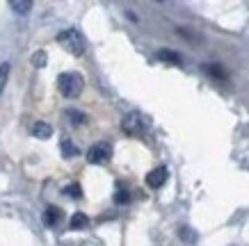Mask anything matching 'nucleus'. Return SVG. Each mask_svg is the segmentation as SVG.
Listing matches in <instances>:
<instances>
[{
	"label": "nucleus",
	"instance_id": "0eeeda50",
	"mask_svg": "<svg viewBox=\"0 0 249 246\" xmlns=\"http://www.w3.org/2000/svg\"><path fill=\"white\" fill-rule=\"evenodd\" d=\"M30 134L37 137V139H51L53 137V126H48L46 121H37V123H32Z\"/></svg>",
	"mask_w": 249,
	"mask_h": 246
},
{
	"label": "nucleus",
	"instance_id": "6e6552de",
	"mask_svg": "<svg viewBox=\"0 0 249 246\" xmlns=\"http://www.w3.org/2000/svg\"><path fill=\"white\" fill-rule=\"evenodd\" d=\"M156 57H158L160 62L174 64V66H181V64H183V57H181V55H178L176 50H169V48H160V50L156 52Z\"/></svg>",
	"mask_w": 249,
	"mask_h": 246
},
{
	"label": "nucleus",
	"instance_id": "4468645a",
	"mask_svg": "<svg viewBox=\"0 0 249 246\" xmlns=\"http://www.w3.org/2000/svg\"><path fill=\"white\" fill-rule=\"evenodd\" d=\"M62 194L69 196V198H83V187L78 185V182H71V185H67L62 189Z\"/></svg>",
	"mask_w": 249,
	"mask_h": 246
},
{
	"label": "nucleus",
	"instance_id": "f8f14e48",
	"mask_svg": "<svg viewBox=\"0 0 249 246\" xmlns=\"http://www.w3.org/2000/svg\"><path fill=\"white\" fill-rule=\"evenodd\" d=\"M89 226V219H87V214H83V212H76V214L71 216V230H83V228H87Z\"/></svg>",
	"mask_w": 249,
	"mask_h": 246
},
{
	"label": "nucleus",
	"instance_id": "f3484780",
	"mask_svg": "<svg viewBox=\"0 0 249 246\" xmlns=\"http://www.w3.org/2000/svg\"><path fill=\"white\" fill-rule=\"evenodd\" d=\"M204 71H206V73H211L213 78H219V80L224 78V71H222V68H219L217 64H206V66H204Z\"/></svg>",
	"mask_w": 249,
	"mask_h": 246
},
{
	"label": "nucleus",
	"instance_id": "f257e3e1",
	"mask_svg": "<svg viewBox=\"0 0 249 246\" xmlns=\"http://www.w3.org/2000/svg\"><path fill=\"white\" fill-rule=\"evenodd\" d=\"M55 41H57L62 48H67L71 55H76V57L85 55V50H87V41H85L83 32L76 30V28H67V30H62L60 34L55 37Z\"/></svg>",
	"mask_w": 249,
	"mask_h": 246
},
{
	"label": "nucleus",
	"instance_id": "f03ea898",
	"mask_svg": "<svg viewBox=\"0 0 249 246\" xmlns=\"http://www.w3.org/2000/svg\"><path fill=\"white\" fill-rule=\"evenodd\" d=\"M57 89L64 98H78L85 89V78L76 71H67L57 78Z\"/></svg>",
	"mask_w": 249,
	"mask_h": 246
},
{
	"label": "nucleus",
	"instance_id": "9b49d317",
	"mask_svg": "<svg viewBox=\"0 0 249 246\" xmlns=\"http://www.w3.org/2000/svg\"><path fill=\"white\" fill-rule=\"evenodd\" d=\"M178 237H181L185 244H195L196 239H199V235H196L195 228H190V226H181V228H178Z\"/></svg>",
	"mask_w": 249,
	"mask_h": 246
},
{
	"label": "nucleus",
	"instance_id": "1a4fd4ad",
	"mask_svg": "<svg viewBox=\"0 0 249 246\" xmlns=\"http://www.w3.org/2000/svg\"><path fill=\"white\" fill-rule=\"evenodd\" d=\"M60 148H62V157H67V160H71V157H76L78 153H80L76 144L71 142V139H67V137L60 142Z\"/></svg>",
	"mask_w": 249,
	"mask_h": 246
},
{
	"label": "nucleus",
	"instance_id": "a211bd4d",
	"mask_svg": "<svg viewBox=\"0 0 249 246\" xmlns=\"http://www.w3.org/2000/svg\"><path fill=\"white\" fill-rule=\"evenodd\" d=\"M114 203H119V205H126V203H130V192H126V189H119V192L114 194Z\"/></svg>",
	"mask_w": 249,
	"mask_h": 246
},
{
	"label": "nucleus",
	"instance_id": "20e7f679",
	"mask_svg": "<svg viewBox=\"0 0 249 246\" xmlns=\"http://www.w3.org/2000/svg\"><path fill=\"white\" fill-rule=\"evenodd\" d=\"M112 157V146L107 142H98L87 150V162L89 164H106Z\"/></svg>",
	"mask_w": 249,
	"mask_h": 246
},
{
	"label": "nucleus",
	"instance_id": "7ed1b4c3",
	"mask_svg": "<svg viewBox=\"0 0 249 246\" xmlns=\"http://www.w3.org/2000/svg\"><path fill=\"white\" fill-rule=\"evenodd\" d=\"M121 130L126 134H130V137H142V134L149 130V121L144 119L140 112H130L121 121Z\"/></svg>",
	"mask_w": 249,
	"mask_h": 246
},
{
	"label": "nucleus",
	"instance_id": "9d476101",
	"mask_svg": "<svg viewBox=\"0 0 249 246\" xmlns=\"http://www.w3.org/2000/svg\"><path fill=\"white\" fill-rule=\"evenodd\" d=\"M64 116L71 121V126H83L85 121H87V114L80 112V110H73V107H69L67 112H64Z\"/></svg>",
	"mask_w": 249,
	"mask_h": 246
},
{
	"label": "nucleus",
	"instance_id": "39448f33",
	"mask_svg": "<svg viewBox=\"0 0 249 246\" xmlns=\"http://www.w3.org/2000/svg\"><path fill=\"white\" fill-rule=\"evenodd\" d=\"M167 176H169L167 166H156V169L149 171V176H146V185L151 187V189H160V187L167 182Z\"/></svg>",
	"mask_w": 249,
	"mask_h": 246
},
{
	"label": "nucleus",
	"instance_id": "2eb2a0df",
	"mask_svg": "<svg viewBox=\"0 0 249 246\" xmlns=\"http://www.w3.org/2000/svg\"><path fill=\"white\" fill-rule=\"evenodd\" d=\"M32 66H37V68H44L46 66V62H48V55H46L44 50H39V52H35L32 55Z\"/></svg>",
	"mask_w": 249,
	"mask_h": 246
},
{
	"label": "nucleus",
	"instance_id": "423d86ee",
	"mask_svg": "<svg viewBox=\"0 0 249 246\" xmlns=\"http://www.w3.org/2000/svg\"><path fill=\"white\" fill-rule=\"evenodd\" d=\"M62 219H64V212H62L57 205H48V208L44 210V224L48 226V228H55Z\"/></svg>",
	"mask_w": 249,
	"mask_h": 246
},
{
	"label": "nucleus",
	"instance_id": "ddd939ff",
	"mask_svg": "<svg viewBox=\"0 0 249 246\" xmlns=\"http://www.w3.org/2000/svg\"><path fill=\"white\" fill-rule=\"evenodd\" d=\"M9 7L14 9L16 14H30V9H32V2L30 0H12V2H9Z\"/></svg>",
	"mask_w": 249,
	"mask_h": 246
},
{
	"label": "nucleus",
	"instance_id": "dca6fc26",
	"mask_svg": "<svg viewBox=\"0 0 249 246\" xmlns=\"http://www.w3.org/2000/svg\"><path fill=\"white\" fill-rule=\"evenodd\" d=\"M7 78H9V64L2 62V64H0V94H2L5 84H7Z\"/></svg>",
	"mask_w": 249,
	"mask_h": 246
}]
</instances>
